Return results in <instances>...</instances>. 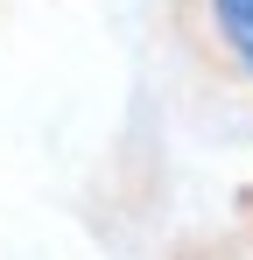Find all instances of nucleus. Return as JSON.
I'll list each match as a JSON object with an SVG mask.
<instances>
[{"label":"nucleus","instance_id":"nucleus-1","mask_svg":"<svg viewBox=\"0 0 253 260\" xmlns=\"http://www.w3.org/2000/svg\"><path fill=\"white\" fill-rule=\"evenodd\" d=\"M197 7H204V36L225 56V71L253 85V0H197Z\"/></svg>","mask_w":253,"mask_h":260}]
</instances>
